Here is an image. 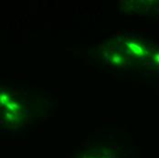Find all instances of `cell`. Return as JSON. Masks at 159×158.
<instances>
[{"instance_id": "4", "label": "cell", "mask_w": 159, "mask_h": 158, "mask_svg": "<svg viewBox=\"0 0 159 158\" xmlns=\"http://www.w3.org/2000/svg\"><path fill=\"white\" fill-rule=\"evenodd\" d=\"M152 59H153V61H154L155 63H157V65H159V52L155 53V54L153 55Z\"/></svg>"}, {"instance_id": "2", "label": "cell", "mask_w": 159, "mask_h": 158, "mask_svg": "<svg viewBox=\"0 0 159 158\" xmlns=\"http://www.w3.org/2000/svg\"><path fill=\"white\" fill-rule=\"evenodd\" d=\"M109 60L111 65L115 67H121L125 62V58L124 57V55L118 52H112L109 57Z\"/></svg>"}, {"instance_id": "3", "label": "cell", "mask_w": 159, "mask_h": 158, "mask_svg": "<svg viewBox=\"0 0 159 158\" xmlns=\"http://www.w3.org/2000/svg\"><path fill=\"white\" fill-rule=\"evenodd\" d=\"M10 97H9V95L7 94V93H1L0 94V102H1V104L2 105H7L9 102H10Z\"/></svg>"}, {"instance_id": "1", "label": "cell", "mask_w": 159, "mask_h": 158, "mask_svg": "<svg viewBox=\"0 0 159 158\" xmlns=\"http://www.w3.org/2000/svg\"><path fill=\"white\" fill-rule=\"evenodd\" d=\"M126 48L129 50V52L134 55V57H143L145 56V49L143 44L138 40H130L126 42Z\"/></svg>"}]
</instances>
